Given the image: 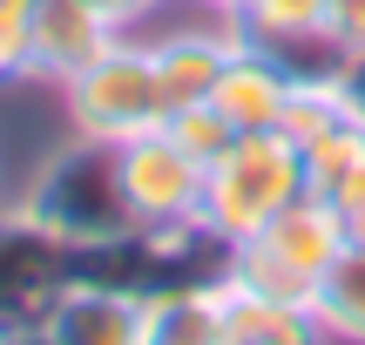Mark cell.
Returning <instances> with one entry per match:
<instances>
[{
    "label": "cell",
    "instance_id": "13",
    "mask_svg": "<svg viewBox=\"0 0 365 345\" xmlns=\"http://www.w3.org/2000/svg\"><path fill=\"white\" fill-rule=\"evenodd\" d=\"M312 319L331 345H365V244H345L312 292Z\"/></svg>",
    "mask_w": 365,
    "mask_h": 345
},
{
    "label": "cell",
    "instance_id": "5",
    "mask_svg": "<svg viewBox=\"0 0 365 345\" xmlns=\"http://www.w3.org/2000/svg\"><path fill=\"white\" fill-rule=\"evenodd\" d=\"M68 278H75V251L54 244L48 230L14 203V210L0 217V345L34 332V325H48V311H54V298L68 292Z\"/></svg>",
    "mask_w": 365,
    "mask_h": 345
},
{
    "label": "cell",
    "instance_id": "21",
    "mask_svg": "<svg viewBox=\"0 0 365 345\" xmlns=\"http://www.w3.org/2000/svg\"><path fill=\"white\" fill-rule=\"evenodd\" d=\"M7 345H54V339H48V332L34 325V332H21V339H7Z\"/></svg>",
    "mask_w": 365,
    "mask_h": 345
},
{
    "label": "cell",
    "instance_id": "19",
    "mask_svg": "<svg viewBox=\"0 0 365 345\" xmlns=\"http://www.w3.org/2000/svg\"><path fill=\"white\" fill-rule=\"evenodd\" d=\"M339 95H345V108H352V122H365V48L339 54Z\"/></svg>",
    "mask_w": 365,
    "mask_h": 345
},
{
    "label": "cell",
    "instance_id": "6",
    "mask_svg": "<svg viewBox=\"0 0 365 345\" xmlns=\"http://www.w3.org/2000/svg\"><path fill=\"white\" fill-rule=\"evenodd\" d=\"M115 149H122V190H129V203H135V224L143 230L196 224L210 163H196L170 129H143V135H129V143H115Z\"/></svg>",
    "mask_w": 365,
    "mask_h": 345
},
{
    "label": "cell",
    "instance_id": "7",
    "mask_svg": "<svg viewBox=\"0 0 365 345\" xmlns=\"http://www.w3.org/2000/svg\"><path fill=\"white\" fill-rule=\"evenodd\" d=\"M122 27L88 0H34V34H27V75L48 81L61 95V81H75L102 48H115Z\"/></svg>",
    "mask_w": 365,
    "mask_h": 345
},
{
    "label": "cell",
    "instance_id": "14",
    "mask_svg": "<svg viewBox=\"0 0 365 345\" xmlns=\"http://www.w3.org/2000/svg\"><path fill=\"white\" fill-rule=\"evenodd\" d=\"M163 129H170L196 163H217V156H223V143H230V122H223L210 102H196V108H182V115H170Z\"/></svg>",
    "mask_w": 365,
    "mask_h": 345
},
{
    "label": "cell",
    "instance_id": "10",
    "mask_svg": "<svg viewBox=\"0 0 365 345\" xmlns=\"http://www.w3.org/2000/svg\"><path fill=\"white\" fill-rule=\"evenodd\" d=\"M41 332L54 345H143V298H135L129 284H108V278L75 271Z\"/></svg>",
    "mask_w": 365,
    "mask_h": 345
},
{
    "label": "cell",
    "instance_id": "12",
    "mask_svg": "<svg viewBox=\"0 0 365 345\" xmlns=\"http://www.w3.org/2000/svg\"><path fill=\"white\" fill-rule=\"evenodd\" d=\"M230 27H237V41L271 48L277 61H291V68H298V54L339 61V48L325 41V0H237Z\"/></svg>",
    "mask_w": 365,
    "mask_h": 345
},
{
    "label": "cell",
    "instance_id": "8",
    "mask_svg": "<svg viewBox=\"0 0 365 345\" xmlns=\"http://www.w3.org/2000/svg\"><path fill=\"white\" fill-rule=\"evenodd\" d=\"M291 81H298V68H291V61H277L271 48H250V41H237L230 61H223V75H217V88H210V108L230 122V135L284 129Z\"/></svg>",
    "mask_w": 365,
    "mask_h": 345
},
{
    "label": "cell",
    "instance_id": "2",
    "mask_svg": "<svg viewBox=\"0 0 365 345\" xmlns=\"http://www.w3.org/2000/svg\"><path fill=\"white\" fill-rule=\"evenodd\" d=\"M304 190H312L304 183V149L291 143L284 129H250V135H230L223 156L210 163L196 224L230 251V244H244L257 224H271L291 197H304Z\"/></svg>",
    "mask_w": 365,
    "mask_h": 345
},
{
    "label": "cell",
    "instance_id": "15",
    "mask_svg": "<svg viewBox=\"0 0 365 345\" xmlns=\"http://www.w3.org/2000/svg\"><path fill=\"white\" fill-rule=\"evenodd\" d=\"M27 34H34V0H0V81L27 75Z\"/></svg>",
    "mask_w": 365,
    "mask_h": 345
},
{
    "label": "cell",
    "instance_id": "17",
    "mask_svg": "<svg viewBox=\"0 0 365 345\" xmlns=\"http://www.w3.org/2000/svg\"><path fill=\"white\" fill-rule=\"evenodd\" d=\"M325 41L339 54L365 48V0H325Z\"/></svg>",
    "mask_w": 365,
    "mask_h": 345
},
{
    "label": "cell",
    "instance_id": "20",
    "mask_svg": "<svg viewBox=\"0 0 365 345\" xmlns=\"http://www.w3.org/2000/svg\"><path fill=\"white\" fill-rule=\"evenodd\" d=\"M190 7H203V14H223V21H230V7H237V0H190Z\"/></svg>",
    "mask_w": 365,
    "mask_h": 345
},
{
    "label": "cell",
    "instance_id": "22",
    "mask_svg": "<svg viewBox=\"0 0 365 345\" xmlns=\"http://www.w3.org/2000/svg\"><path fill=\"white\" fill-rule=\"evenodd\" d=\"M271 345H331L325 332H318V339H271Z\"/></svg>",
    "mask_w": 365,
    "mask_h": 345
},
{
    "label": "cell",
    "instance_id": "18",
    "mask_svg": "<svg viewBox=\"0 0 365 345\" xmlns=\"http://www.w3.org/2000/svg\"><path fill=\"white\" fill-rule=\"evenodd\" d=\"M88 7H102V14H108V21H115V27H122V34H143V27H149V21H156V14H163V7H170V0H88Z\"/></svg>",
    "mask_w": 365,
    "mask_h": 345
},
{
    "label": "cell",
    "instance_id": "1",
    "mask_svg": "<svg viewBox=\"0 0 365 345\" xmlns=\"http://www.w3.org/2000/svg\"><path fill=\"white\" fill-rule=\"evenodd\" d=\"M21 210L48 230L54 244H68L75 257L115 251L122 237H135V203L122 190V149L95 143V135H68L48 163L34 170V183L21 190Z\"/></svg>",
    "mask_w": 365,
    "mask_h": 345
},
{
    "label": "cell",
    "instance_id": "16",
    "mask_svg": "<svg viewBox=\"0 0 365 345\" xmlns=\"http://www.w3.org/2000/svg\"><path fill=\"white\" fill-rule=\"evenodd\" d=\"M312 197H325V203H331V217H339L345 244H365V163H352V170H345L339 183L312 190Z\"/></svg>",
    "mask_w": 365,
    "mask_h": 345
},
{
    "label": "cell",
    "instance_id": "9",
    "mask_svg": "<svg viewBox=\"0 0 365 345\" xmlns=\"http://www.w3.org/2000/svg\"><path fill=\"white\" fill-rule=\"evenodd\" d=\"M149 54H156V88H163V115H182V108L210 102L223 61L237 48V27L230 21H210V27H170V34H149Z\"/></svg>",
    "mask_w": 365,
    "mask_h": 345
},
{
    "label": "cell",
    "instance_id": "11",
    "mask_svg": "<svg viewBox=\"0 0 365 345\" xmlns=\"http://www.w3.org/2000/svg\"><path fill=\"white\" fill-rule=\"evenodd\" d=\"M143 345H230L223 319V278L163 284L143 298Z\"/></svg>",
    "mask_w": 365,
    "mask_h": 345
},
{
    "label": "cell",
    "instance_id": "3",
    "mask_svg": "<svg viewBox=\"0 0 365 345\" xmlns=\"http://www.w3.org/2000/svg\"><path fill=\"white\" fill-rule=\"evenodd\" d=\"M345 251V230L331 217L325 197H291L271 224H257L244 244L223 251V284H244V292H271V298H291V305H312L325 264Z\"/></svg>",
    "mask_w": 365,
    "mask_h": 345
},
{
    "label": "cell",
    "instance_id": "4",
    "mask_svg": "<svg viewBox=\"0 0 365 345\" xmlns=\"http://www.w3.org/2000/svg\"><path fill=\"white\" fill-rule=\"evenodd\" d=\"M68 129L95 135V143H129L143 129H163V88H156V54L143 34H122L115 48H102L75 81H61Z\"/></svg>",
    "mask_w": 365,
    "mask_h": 345
}]
</instances>
